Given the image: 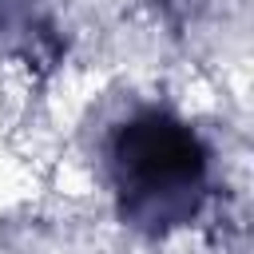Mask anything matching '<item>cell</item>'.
Listing matches in <instances>:
<instances>
[{"label":"cell","mask_w":254,"mask_h":254,"mask_svg":"<svg viewBox=\"0 0 254 254\" xmlns=\"http://www.w3.org/2000/svg\"><path fill=\"white\" fill-rule=\"evenodd\" d=\"M115 175L127 206L151 222L187 210L202 183V151L183 123L143 115L115 139Z\"/></svg>","instance_id":"1"}]
</instances>
